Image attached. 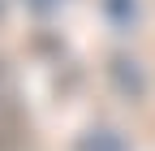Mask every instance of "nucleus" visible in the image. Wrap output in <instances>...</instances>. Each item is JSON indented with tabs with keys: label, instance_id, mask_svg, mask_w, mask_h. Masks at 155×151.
Instances as JSON below:
<instances>
[{
	"label": "nucleus",
	"instance_id": "obj_1",
	"mask_svg": "<svg viewBox=\"0 0 155 151\" xmlns=\"http://www.w3.org/2000/svg\"><path fill=\"white\" fill-rule=\"evenodd\" d=\"M78 151H125V147L116 143L112 134H95V138H82V143H78Z\"/></svg>",
	"mask_w": 155,
	"mask_h": 151
}]
</instances>
